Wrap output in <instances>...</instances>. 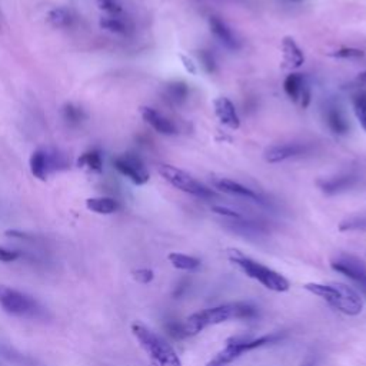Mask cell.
Masks as SVG:
<instances>
[{
  "label": "cell",
  "mask_w": 366,
  "mask_h": 366,
  "mask_svg": "<svg viewBox=\"0 0 366 366\" xmlns=\"http://www.w3.org/2000/svg\"><path fill=\"white\" fill-rule=\"evenodd\" d=\"M140 115H142L143 120L148 125H151L158 133L166 135V136H173L177 133L175 123L172 120H169L168 118H164L162 114H159L156 109L149 107V106H142Z\"/></svg>",
  "instance_id": "cell-13"
},
{
  "label": "cell",
  "mask_w": 366,
  "mask_h": 366,
  "mask_svg": "<svg viewBox=\"0 0 366 366\" xmlns=\"http://www.w3.org/2000/svg\"><path fill=\"white\" fill-rule=\"evenodd\" d=\"M164 329H166L168 335L172 336L173 339L180 341L183 338H188L186 331H185V325L176 319H169L166 323H164Z\"/></svg>",
  "instance_id": "cell-28"
},
{
  "label": "cell",
  "mask_w": 366,
  "mask_h": 366,
  "mask_svg": "<svg viewBox=\"0 0 366 366\" xmlns=\"http://www.w3.org/2000/svg\"><path fill=\"white\" fill-rule=\"evenodd\" d=\"M132 334L142 349L149 356L152 366H182L173 347L140 322L132 323Z\"/></svg>",
  "instance_id": "cell-3"
},
{
  "label": "cell",
  "mask_w": 366,
  "mask_h": 366,
  "mask_svg": "<svg viewBox=\"0 0 366 366\" xmlns=\"http://www.w3.org/2000/svg\"><path fill=\"white\" fill-rule=\"evenodd\" d=\"M331 266L335 272L345 274L346 278L358 283L366 295V263L363 261L355 258V256L341 255L331 262Z\"/></svg>",
  "instance_id": "cell-9"
},
{
  "label": "cell",
  "mask_w": 366,
  "mask_h": 366,
  "mask_svg": "<svg viewBox=\"0 0 366 366\" xmlns=\"http://www.w3.org/2000/svg\"><path fill=\"white\" fill-rule=\"evenodd\" d=\"M189 87L185 82H171L164 86V99L175 106H180L186 102Z\"/></svg>",
  "instance_id": "cell-20"
},
{
  "label": "cell",
  "mask_w": 366,
  "mask_h": 366,
  "mask_svg": "<svg viewBox=\"0 0 366 366\" xmlns=\"http://www.w3.org/2000/svg\"><path fill=\"white\" fill-rule=\"evenodd\" d=\"M180 59L183 62V66H185V69L191 73V75H196L197 69H196V65L193 63V61L189 59L188 56H185V54H180Z\"/></svg>",
  "instance_id": "cell-37"
},
{
  "label": "cell",
  "mask_w": 366,
  "mask_h": 366,
  "mask_svg": "<svg viewBox=\"0 0 366 366\" xmlns=\"http://www.w3.org/2000/svg\"><path fill=\"white\" fill-rule=\"evenodd\" d=\"M366 228V219L363 217H354L349 221H345L339 225V230L346 232V230H358V229H365Z\"/></svg>",
  "instance_id": "cell-33"
},
{
  "label": "cell",
  "mask_w": 366,
  "mask_h": 366,
  "mask_svg": "<svg viewBox=\"0 0 366 366\" xmlns=\"http://www.w3.org/2000/svg\"><path fill=\"white\" fill-rule=\"evenodd\" d=\"M258 316V309L248 302H232L211 309L200 310L191 315L183 325L188 336H195L208 326L219 325L228 321H249Z\"/></svg>",
  "instance_id": "cell-1"
},
{
  "label": "cell",
  "mask_w": 366,
  "mask_h": 366,
  "mask_svg": "<svg viewBox=\"0 0 366 366\" xmlns=\"http://www.w3.org/2000/svg\"><path fill=\"white\" fill-rule=\"evenodd\" d=\"M0 308L12 316L26 319H41L46 314L33 297L8 285H0Z\"/></svg>",
  "instance_id": "cell-5"
},
{
  "label": "cell",
  "mask_w": 366,
  "mask_h": 366,
  "mask_svg": "<svg viewBox=\"0 0 366 366\" xmlns=\"http://www.w3.org/2000/svg\"><path fill=\"white\" fill-rule=\"evenodd\" d=\"M325 119H326L329 129L336 135H346L347 131H349V125H347L346 118L343 116L342 111L338 106H334V105L327 106L325 111Z\"/></svg>",
  "instance_id": "cell-18"
},
{
  "label": "cell",
  "mask_w": 366,
  "mask_h": 366,
  "mask_svg": "<svg viewBox=\"0 0 366 366\" xmlns=\"http://www.w3.org/2000/svg\"><path fill=\"white\" fill-rule=\"evenodd\" d=\"M281 339H282L281 335H266V336H261V338H256V339L239 338V336L232 338L226 342V346L224 347V349L219 352L215 358H212V360H215L217 363H222V365H229L230 362L236 360L237 358H241L245 352H250V351L258 349V347L277 343Z\"/></svg>",
  "instance_id": "cell-7"
},
{
  "label": "cell",
  "mask_w": 366,
  "mask_h": 366,
  "mask_svg": "<svg viewBox=\"0 0 366 366\" xmlns=\"http://www.w3.org/2000/svg\"><path fill=\"white\" fill-rule=\"evenodd\" d=\"M358 80H359V83H362V85H365V86H366V72L360 73L359 78H358Z\"/></svg>",
  "instance_id": "cell-38"
},
{
  "label": "cell",
  "mask_w": 366,
  "mask_h": 366,
  "mask_svg": "<svg viewBox=\"0 0 366 366\" xmlns=\"http://www.w3.org/2000/svg\"><path fill=\"white\" fill-rule=\"evenodd\" d=\"M98 8L103 12H106L107 14L111 16H118L123 12L122 5L118 2V0H96Z\"/></svg>",
  "instance_id": "cell-30"
},
{
  "label": "cell",
  "mask_w": 366,
  "mask_h": 366,
  "mask_svg": "<svg viewBox=\"0 0 366 366\" xmlns=\"http://www.w3.org/2000/svg\"><path fill=\"white\" fill-rule=\"evenodd\" d=\"M188 289H189V282L188 281H180L177 283V286L175 288V290H173V298H176V299L182 298L183 295L186 294Z\"/></svg>",
  "instance_id": "cell-36"
},
{
  "label": "cell",
  "mask_w": 366,
  "mask_h": 366,
  "mask_svg": "<svg viewBox=\"0 0 366 366\" xmlns=\"http://www.w3.org/2000/svg\"><path fill=\"white\" fill-rule=\"evenodd\" d=\"M30 172L39 180H46L49 175L54 171L67 168V163L56 149L39 148L36 149L29 159Z\"/></svg>",
  "instance_id": "cell-8"
},
{
  "label": "cell",
  "mask_w": 366,
  "mask_h": 366,
  "mask_svg": "<svg viewBox=\"0 0 366 366\" xmlns=\"http://www.w3.org/2000/svg\"><path fill=\"white\" fill-rule=\"evenodd\" d=\"M303 288L345 315L358 316L363 309V299L360 298L359 292L345 283L310 282L303 285Z\"/></svg>",
  "instance_id": "cell-2"
},
{
  "label": "cell",
  "mask_w": 366,
  "mask_h": 366,
  "mask_svg": "<svg viewBox=\"0 0 366 366\" xmlns=\"http://www.w3.org/2000/svg\"><path fill=\"white\" fill-rule=\"evenodd\" d=\"M133 274V279L138 281L142 285H148L155 279V273L152 269L148 268H142V269H136L132 272Z\"/></svg>",
  "instance_id": "cell-32"
},
{
  "label": "cell",
  "mask_w": 366,
  "mask_h": 366,
  "mask_svg": "<svg viewBox=\"0 0 366 366\" xmlns=\"http://www.w3.org/2000/svg\"><path fill=\"white\" fill-rule=\"evenodd\" d=\"M213 107H215V114L217 119L221 120V123L230 127V129H239L241 126L239 115L236 112L235 105L228 98L224 96L216 98L213 100Z\"/></svg>",
  "instance_id": "cell-15"
},
{
  "label": "cell",
  "mask_w": 366,
  "mask_h": 366,
  "mask_svg": "<svg viewBox=\"0 0 366 366\" xmlns=\"http://www.w3.org/2000/svg\"><path fill=\"white\" fill-rule=\"evenodd\" d=\"M21 253L16 252V250H9L0 246V262H5V263H10L19 259Z\"/></svg>",
  "instance_id": "cell-34"
},
{
  "label": "cell",
  "mask_w": 366,
  "mask_h": 366,
  "mask_svg": "<svg viewBox=\"0 0 366 366\" xmlns=\"http://www.w3.org/2000/svg\"><path fill=\"white\" fill-rule=\"evenodd\" d=\"M99 26L105 30H109L112 33H118V34H123V36H127L131 33V26L127 25L125 21L122 19H118V17L115 16H111V17H103V19L99 22Z\"/></svg>",
  "instance_id": "cell-25"
},
{
  "label": "cell",
  "mask_w": 366,
  "mask_h": 366,
  "mask_svg": "<svg viewBox=\"0 0 366 366\" xmlns=\"http://www.w3.org/2000/svg\"><path fill=\"white\" fill-rule=\"evenodd\" d=\"M47 21L54 28H70L75 22V16L66 8H54L47 13Z\"/></svg>",
  "instance_id": "cell-22"
},
{
  "label": "cell",
  "mask_w": 366,
  "mask_h": 366,
  "mask_svg": "<svg viewBox=\"0 0 366 366\" xmlns=\"http://www.w3.org/2000/svg\"><path fill=\"white\" fill-rule=\"evenodd\" d=\"M309 146L302 143H283L274 144L268 148L263 153V158L268 163H281L288 159H294L309 152Z\"/></svg>",
  "instance_id": "cell-12"
},
{
  "label": "cell",
  "mask_w": 366,
  "mask_h": 366,
  "mask_svg": "<svg viewBox=\"0 0 366 366\" xmlns=\"http://www.w3.org/2000/svg\"><path fill=\"white\" fill-rule=\"evenodd\" d=\"M168 259L172 263V266L179 269V270L192 272V270H196L200 266V259L195 258V256L185 255V253H177V252L169 253Z\"/></svg>",
  "instance_id": "cell-24"
},
{
  "label": "cell",
  "mask_w": 366,
  "mask_h": 366,
  "mask_svg": "<svg viewBox=\"0 0 366 366\" xmlns=\"http://www.w3.org/2000/svg\"><path fill=\"white\" fill-rule=\"evenodd\" d=\"M114 166L129 180H132L135 185L142 186L149 180V172L144 168L143 162L131 153H125L116 156L114 159Z\"/></svg>",
  "instance_id": "cell-10"
},
{
  "label": "cell",
  "mask_w": 366,
  "mask_h": 366,
  "mask_svg": "<svg viewBox=\"0 0 366 366\" xmlns=\"http://www.w3.org/2000/svg\"><path fill=\"white\" fill-rule=\"evenodd\" d=\"M209 28L211 32L213 33L215 38L221 42L224 46H226L230 50H237L241 47L239 41H237L236 36L233 34L232 29L217 16H211L209 17Z\"/></svg>",
  "instance_id": "cell-16"
},
{
  "label": "cell",
  "mask_w": 366,
  "mask_h": 366,
  "mask_svg": "<svg viewBox=\"0 0 366 366\" xmlns=\"http://www.w3.org/2000/svg\"><path fill=\"white\" fill-rule=\"evenodd\" d=\"M86 208L90 212H95L99 215H112L119 211L118 200L114 197L107 196H99V197H89L86 199Z\"/></svg>",
  "instance_id": "cell-19"
},
{
  "label": "cell",
  "mask_w": 366,
  "mask_h": 366,
  "mask_svg": "<svg viewBox=\"0 0 366 366\" xmlns=\"http://www.w3.org/2000/svg\"><path fill=\"white\" fill-rule=\"evenodd\" d=\"M158 172L164 180L169 182L173 188L185 192L188 195H192L199 199H212L216 196V193L208 186H205L204 183H200L199 180H196L192 175L186 173L185 171L172 166V164H166V163L159 164Z\"/></svg>",
  "instance_id": "cell-6"
},
{
  "label": "cell",
  "mask_w": 366,
  "mask_h": 366,
  "mask_svg": "<svg viewBox=\"0 0 366 366\" xmlns=\"http://www.w3.org/2000/svg\"><path fill=\"white\" fill-rule=\"evenodd\" d=\"M306 80L299 73H290V75L283 82V90L288 98L294 102H299L302 92L306 86Z\"/></svg>",
  "instance_id": "cell-21"
},
{
  "label": "cell",
  "mask_w": 366,
  "mask_h": 366,
  "mask_svg": "<svg viewBox=\"0 0 366 366\" xmlns=\"http://www.w3.org/2000/svg\"><path fill=\"white\" fill-rule=\"evenodd\" d=\"M197 56H199L200 63H202L204 69H205L208 73H211V75H212V73H215V72L217 70L216 61H215L213 54H212L211 52H208V50H200Z\"/></svg>",
  "instance_id": "cell-31"
},
{
  "label": "cell",
  "mask_w": 366,
  "mask_h": 366,
  "mask_svg": "<svg viewBox=\"0 0 366 366\" xmlns=\"http://www.w3.org/2000/svg\"><path fill=\"white\" fill-rule=\"evenodd\" d=\"M354 111L363 131L366 132V94H359L354 98Z\"/></svg>",
  "instance_id": "cell-27"
},
{
  "label": "cell",
  "mask_w": 366,
  "mask_h": 366,
  "mask_svg": "<svg viewBox=\"0 0 366 366\" xmlns=\"http://www.w3.org/2000/svg\"><path fill=\"white\" fill-rule=\"evenodd\" d=\"M358 180L359 177L356 175H339L335 177L318 180V186L325 195L332 196L352 189L358 183Z\"/></svg>",
  "instance_id": "cell-14"
},
{
  "label": "cell",
  "mask_w": 366,
  "mask_h": 366,
  "mask_svg": "<svg viewBox=\"0 0 366 366\" xmlns=\"http://www.w3.org/2000/svg\"><path fill=\"white\" fill-rule=\"evenodd\" d=\"M62 115L66 123H69L70 126H78L86 119V114L83 112V109L76 106L75 103H66L63 106Z\"/></svg>",
  "instance_id": "cell-26"
},
{
  "label": "cell",
  "mask_w": 366,
  "mask_h": 366,
  "mask_svg": "<svg viewBox=\"0 0 366 366\" xmlns=\"http://www.w3.org/2000/svg\"><path fill=\"white\" fill-rule=\"evenodd\" d=\"M206 366H228V365H222V363H217V362H215V360H209Z\"/></svg>",
  "instance_id": "cell-39"
},
{
  "label": "cell",
  "mask_w": 366,
  "mask_h": 366,
  "mask_svg": "<svg viewBox=\"0 0 366 366\" xmlns=\"http://www.w3.org/2000/svg\"><path fill=\"white\" fill-rule=\"evenodd\" d=\"M212 183L216 189H219L226 195L242 197L246 200H252V202H256L259 205H266V200L262 195H259L258 192H255L250 188L244 186L242 183H239V182H235V180H230L226 177H213Z\"/></svg>",
  "instance_id": "cell-11"
},
{
  "label": "cell",
  "mask_w": 366,
  "mask_h": 366,
  "mask_svg": "<svg viewBox=\"0 0 366 366\" xmlns=\"http://www.w3.org/2000/svg\"><path fill=\"white\" fill-rule=\"evenodd\" d=\"M212 211L217 215H221L224 217H229V219H241L244 217L241 213H237L236 211H232L229 208H225V206H213Z\"/></svg>",
  "instance_id": "cell-35"
},
{
  "label": "cell",
  "mask_w": 366,
  "mask_h": 366,
  "mask_svg": "<svg viewBox=\"0 0 366 366\" xmlns=\"http://www.w3.org/2000/svg\"><path fill=\"white\" fill-rule=\"evenodd\" d=\"M78 164L80 168H86L92 172H102L103 169V156L102 152L99 149H90L87 152H85L79 160Z\"/></svg>",
  "instance_id": "cell-23"
},
{
  "label": "cell",
  "mask_w": 366,
  "mask_h": 366,
  "mask_svg": "<svg viewBox=\"0 0 366 366\" xmlns=\"http://www.w3.org/2000/svg\"><path fill=\"white\" fill-rule=\"evenodd\" d=\"M282 53H283L285 63L292 69L301 67L305 62V54L302 49L292 38H285L282 41Z\"/></svg>",
  "instance_id": "cell-17"
},
{
  "label": "cell",
  "mask_w": 366,
  "mask_h": 366,
  "mask_svg": "<svg viewBox=\"0 0 366 366\" xmlns=\"http://www.w3.org/2000/svg\"><path fill=\"white\" fill-rule=\"evenodd\" d=\"M302 366H315V365H314L312 360H308V362H305Z\"/></svg>",
  "instance_id": "cell-40"
},
{
  "label": "cell",
  "mask_w": 366,
  "mask_h": 366,
  "mask_svg": "<svg viewBox=\"0 0 366 366\" xmlns=\"http://www.w3.org/2000/svg\"><path fill=\"white\" fill-rule=\"evenodd\" d=\"M331 56L336 59H360L365 56V52L358 47H341L331 53Z\"/></svg>",
  "instance_id": "cell-29"
},
{
  "label": "cell",
  "mask_w": 366,
  "mask_h": 366,
  "mask_svg": "<svg viewBox=\"0 0 366 366\" xmlns=\"http://www.w3.org/2000/svg\"><path fill=\"white\" fill-rule=\"evenodd\" d=\"M228 258L233 265L239 268L248 278L258 281L266 289L273 290V292H279V294L289 290L290 283L285 277H282L281 273H278L277 270H273L259 262L253 261L241 250L228 249Z\"/></svg>",
  "instance_id": "cell-4"
}]
</instances>
